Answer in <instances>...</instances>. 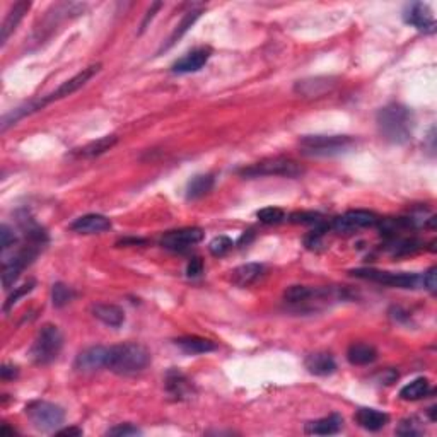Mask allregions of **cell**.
Here are the masks:
<instances>
[{
  "label": "cell",
  "instance_id": "obj_1",
  "mask_svg": "<svg viewBox=\"0 0 437 437\" xmlns=\"http://www.w3.org/2000/svg\"><path fill=\"white\" fill-rule=\"evenodd\" d=\"M376 123L381 137L391 144H406L412 138L413 116L412 111L403 104L391 103L379 109Z\"/></svg>",
  "mask_w": 437,
  "mask_h": 437
},
{
  "label": "cell",
  "instance_id": "obj_2",
  "mask_svg": "<svg viewBox=\"0 0 437 437\" xmlns=\"http://www.w3.org/2000/svg\"><path fill=\"white\" fill-rule=\"evenodd\" d=\"M150 364V352L144 345L134 344H120L108 349L106 369L120 376H132L142 372Z\"/></svg>",
  "mask_w": 437,
  "mask_h": 437
},
{
  "label": "cell",
  "instance_id": "obj_3",
  "mask_svg": "<svg viewBox=\"0 0 437 437\" xmlns=\"http://www.w3.org/2000/svg\"><path fill=\"white\" fill-rule=\"evenodd\" d=\"M356 141L349 135H306L301 138L299 145L303 154L315 157H331L347 152Z\"/></svg>",
  "mask_w": 437,
  "mask_h": 437
},
{
  "label": "cell",
  "instance_id": "obj_4",
  "mask_svg": "<svg viewBox=\"0 0 437 437\" xmlns=\"http://www.w3.org/2000/svg\"><path fill=\"white\" fill-rule=\"evenodd\" d=\"M63 347V335L55 325H45L38 331L35 342H33L29 356L33 363L38 365H47L54 363L60 356Z\"/></svg>",
  "mask_w": 437,
  "mask_h": 437
},
{
  "label": "cell",
  "instance_id": "obj_5",
  "mask_svg": "<svg viewBox=\"0 0 437 437\" xmlns=\"http://www.w3.org/2000/svg\"><path fill=\"white\" fill-rule=\"evenodd\" d=\"M244 178H263V176H284V178H299L304 175V168L289 157H270L255 163L239 171Z\"/></svg>",
  "mask_w": 437,
  "mask_h": 437
},
{
  "label": "cell",
  "instance_id": "obj_6",
  "mask_svg": "<svg viewBox=\"0 0 437 437\" xmlns=\"http://www.w3.org/2000/svg\"><path fill=\"white\" fill-rule=\"evenodd\" d=\"M26 415L36 431L51 432L60 427L65 420V412L62 406L50 402H33L26 406Z\"/></svg>",
  "mask_w": 437,
  "mask_h": 437
},
{
  "label": "cell",
  "instance_id": "obj_7",
  "mask_svg": "<svg viewBox=\"0 0 437 437\" xmlns=\"http://www.w3.org/2000/svg\"><path fill=\"white\" fill-rule=\"evenodd\" d=\"M350 275L397 289H419L422 285V275L417 273H393L376 269H356L350 272Z\"/></svg>",
  "mask_w": 437,
  "mask_h": 437
},
{
  "label": "cell",
  "instance_id": "obj_8",
  "mask_svg": "<svg viewBox=\"0 0 437 437\" xmlns=\"http://www.w3.org/2000/svg\"><path fill=\"white\" fill-rule=\"evenodd\" d=\"M379 217L371 210H349L344 216L337 217L331 224V228L340 235H350L363 228H371L378 224Z\"/></svg>",
  "mask_w": 437,
  "mask_h": 437
},
{
  "label": "cell",
  "instance_id": "obj_9",
  "mask_svg": "<svg viewBox=\"0 0 437 437\" xmlns=\"http://www.w3.org/2000/svg\"><path fill=\"white\" fill-rule=\"evenodd\" d=\"M101 70V65L100 63H96V65H91V67H86V69H82L81 72L75 74L74 77H70L69 81L63 82L62 86H58V88L55 89L54 93L48 94L47 97H43L45 103H51V101H58V100H63V97L67 96H72L74 93H77L79 89L84 88L86 84H88L89 81L96 75L97 72Z\"/></svg>",
  "mask_w": 437,
  "mask_h": 437
},
{
  "label": "cell",
  "instance_id": "obj_10",
  "mask_svg": "<svg viewBox=\"0 0 437 437\" xmlns=\"http://www.w3.org/2000/svg\"><path fill=\"white\" fill-rule=\"evenodd\" d=\"M403 19H405L406 24L413 26L415 29H419L422 33H431L436 31V17L432 14L431 7L427 3H422V2H415V3H410L406 6L405 14H403Z\"/></svg>",
  "mask_w": 437,
  "mask_h": 437
},
{
  "label": "cell",
  "instance_id": "obj_11",
  "mask_svg": "<svg viewBox=\"0 0 437 437\" xmlns=\"http://www.w3.org/2000/svg\"><path fill=\"white\" fill-rule=\"evenodd\" d=\"M203 239V231L198 228H186L178 229V231L166 232L161 239V244L166 250L171 251H186L188 248L195 246Z\"/></svg>",
  "mask_w": 437,
  "mask_h": 437
},
{
  "label": "cell",
  "instance_id": "obj_12",
  "mask_svg": "<svg viewBox=\"0 0 437 437\" xmlns=\"http://www.w3.org/2000/svg\"><path fill=\"white\" fill-rule=\"evenodd\" d=\"M210 55H212V50H210V48H207V47L195 48V50H191L190 54H186L180 60H176V62L173 63L171 70L175 74L198 72V70L207 65V62L210 60Z\"/></svg>",
  "mask_w": 437,
  "mask_h": 437
},
{
  "label": "cell",
  "instance_id": "obj_13",
  "mask_svg": "<svg viewBox=\"0 0 437 437\" xmlns=\"http://www.w3.org/2000/svg\"><path fill=\"white\" fill-rule=\"evenodd\" d=\"M109 229H111V221L101 214H86L70 224V231L79 232V235H101Z\"/></svg>",
  "mask_w": 437,
  "mask_h": 437
},
{
  "label": "cell",
  "instance_id": "obj_14",
  "mask_svg": "<svg viewBox=\"0 0 437 437\" xmlns=\"http://www.w3.org/2000/svg\"><path fill=\"white\" fill-rule=\"evenodd\" d=\"M108 349L104 347H89L82 350L75 359L74 367L81 372H94L101 367H106Z\"/></svg>",
  "mask_w": 437,
  "mask_h": 437
},
{
  "label": "cell",
  "instance_id": "obj_15",
  "mask_svg": "<svg viewBox=\"0 0 437 437\" xmlns=\"http://www.w3.org/2000/svg\"><path fill=\"white\" fill-rule=\"evenodd\" d=\"M344 427V417L338 413H331V415L323 417V419L308 422L304 432L310 436H333L338 434Z\"/></svg>",
  "mask_w": 437,
  "mask_h": 437
},
{
  "label": "cell",
  "instance_id": "obj_16",
  "mask_svg": "<svg viewBox=\"0 0 437 437\" xmlns=\"http://www.w3.org/2000/svg\"><path fill=\"white\" fill-rule=\"evenodd\" d=\"M29 9H31V2H26V0H19V2H16L13 7H10L6 19H3L2 29H0V31H2V35H0V41H2V45L7 43L9 36L16 31L19 22H21L22 17L28 14Z\"/></svg>",
  "mask_w": 437,
  "mask_h": 437
},
{
  "label": "cell",
  "instance_id": "obj_17",
  "mask_svg": "<svg viewBox=\"0 0 437 437\" xmlns=\"http://www.w3.org/2000/svg\"><path fill=\"white\" fill-rule=\"evenodd\" d=\"M91 311L94 318L100 319V321L104 323L106 326L120 328L125 323V311L120 306H116V304L97 303L91 308Z\"/></svg>",
  "mask_w": 437,
  "mask_h": 437
},
{
  "label": "cell",
  "instance_id": "obj_18",
  "mask_svg": "<svg viewBox=\"0 0 437 437\" xmlns=\"http://www.w3.org/2000/svg\"><path fill=\"white\" fill-rule=\"evenodd\" d=\"M263 273H265V267L262 263H246L232 270L231 282L237 287H250L263 277Z\"/></svg>",
  "mask_w": 437,
  "mask_h": 437
},
{
  "label": "cell",
  "instance_id": "obj_19",
  "mask_svg": "<svg viewBox=\"0 0 437 437\" xmlns=\"http://www.w3.org/2000/svg\"><path fill=\"white\" fill-rule=\"evenodd\" d=\"M357 424L369 432H378L390 422V415L376 408H359L353 415Z\"/></svg>",
  "mask_w": 437,
  "mask_h": 437
},
{
  "label": "cell",
  "instance_id": "obj_20",
  "mask_svg": "<svg viewBox=\"0 0 437 437\" xmlns=\"http://www.w3.org/2000/svg\"><path fill=\"white\" fill-rule=\"evenodd\" d=\"M304 365L315 376H330L337 371V363H335L333 356L328 352L310 353L304 360Z\"/></svg>",
  "mask_w": 437,
  "mask_h": 437
},
{
  "label": "cell",
  "instance_id": "obj_21",
  "mask_svg": "<svg viewBox=\"0 0 437 437\" xmlns=\"http://www.w3.org/2000/svg\"><path fill=\"white\" fill-rule=\"evenodd\" d=\"M175 344L183 350L184 353H191V356H198V353H209L214 352L217 349V345L214 344L209 338L195 337V335H188V337L176 338Z\"/></svg>",
  "mask_w": 437,
  "mask_h": 437
},
{
  "label": "cell",
  "instance_id": "obj_22",
  "mask_svg": "<svg viewBox=\"0 0 437 437\" xmlns=\"http://www.w3.org/2000/svg\"><path fill=\"white\" fill-rule=\"evenodd\" d=\"M347 359L352 365H369L378 359V350L369 344H352L347 350Z\"/></svg>",
  "mask_w": 437,
  "mask_h": 437
},
{
  "label": "cell",
  "instance_id": "obj_23",
  "mask_svg": "<svg viewBox=\"0 0 437 437\" xmlns=\"http://www.w3.org/2000/svg\"><path fill=\"white\" fill-rule=\"evenodd\" d=\"M166 388H168V393L175 398H186L190 397L193 388H191L190 381L182 374L180 371H169L166 376Z\"/></svg>",
  "mask_w": 437,
  "mask_h": 437
},
{
  "label": "cell",
  "instance_id": "obj_24",
  "mask_svg": "<svg viewBox=\"0 0 437 437\" xmlns=\"http://www.w3.org/2000/svg\"><path fill=\"white\" fill-rule=\"evenodd\" d=\"M431 393V383L427 378H417L412 383L405 384L400 390V398L405 402H417Z\"/></svg>",
  "mask_w": 437,
  "mask_h": 437
},
{
  "label": "cell",
  "instance_id": "obj_25",
  "mask_svg": "<svg viewBox=\"0 0 437 437\" xmlns=\"http://www.w3.org/2000/svg\"><path fill=\"white\" fill-rule=\"evenodd\" d=\"M214 180L212 175H198L195 178H191V182L188 183L186 188V198L188 200H198V198L205 197L210 190L214 188Z\"/></svg>",
  "mask_w": 437,
  "mask_h": 437
},
{
  "label": "cell",
  "instance_id": "obj_26",
  "mask_svg": "<svg viewBox=\"0 0 437 437\" xmlns=\"http://www.w3.org/2000/svg\"><path fill=\"white\" fill-rule=\"evenodd\" d=\"M118 142V137L116 135H104V137L97 138V141L91 142V144L84 145L82 149H79V156L82 157H96V156H101V154H104L106 150L111 149L113 145Z\"/></svg>",
  "mask_w": 437,
  "mask_h": 437
},
{
  "label": "cell",
  "instance_id": "obj_27",
  "mask_svg": "<svg viewBox=\"0 0 437 437\" xmlns=\"http://www.w3.org/2000/svg\"><path fill=\"white\" fill-rule=\"evenodd\" d=\"M202 13H203V9H193V10H190V13L184 14V17L182 19V22H180V24L176 26L175 33H173L171 38H169V40H168V45H166V47H164V50H168L169 47H173V45H175L176 41H178L180 38H182L184 33H186L188 29H190L191 26L195 24V22H197V19L202 16Z\"/></svg>",
  "mask_w": 437,
  "mask_h": 437
},
{
  "label": "cell",
  "instance_id": "obj_28",
  "mask_svg": "<svg viewBox=\"0 0 437 437\" xmlns=\"http://www.w3.org/2000/svg\"><path fill=\"white\" fill-rule=\"evenodd\" d=\"M75 297V292L69 285L62 284V282H56L51 287V303L55 308H63L70 303Z\"/></svg>",
  "mask_w": 437,
  "mask_h": 437
},
{
  "label": "cell",
  "instance_id": "obj_29",
  "mask_svg": "<svg viewBox=\"0 0 437 437\" xmlns=\"http://www.w3.org/2000/svg\"><path fill=\"white\" fill-rule=\"evenodd\" d=\"M256 217H258L260 222H263V224L273 225L280 224V222L284 221L285 212L282 209H278V207H267V209L258 210V212H256Z\"/></svg>",
  "mask_w": 437,
  "mask_h": 437
},
{
  "label": "cell",
  "instance_id": "obj_30",
  "mask_svg": "<svg viewBox=\"0 0 437 437\" xmlns=\"http://www.w3.org/2000/svg\"><path fill=\"white\" fill-rule=\"evenodd\" d=\"M232 246H235V244H232L231 237L217 236L209 243V251L214 256H224L225 253H229V251L232 250Z\"/></svg>",
  "mask_w": 437,
  "mask_h": 437
},
{
  "label": "cell",
  "instance_id": "obj_31",
  "mask_svg": "<svg viewBox=\"0 0 437 437\" xmlns=\"http://www.w3.org/2000/svg\"><path fill=\"white\" fill-rule=\"evenodd\" d=\"M398 436H422L424 434V427L415 417H410V419H405L400 422L397 429Z\"/></svg>",
  "mask_w": 437,
  "mask_h": 437
},
{
  "label": "cell",
  "instance_id": "obj_32",
  "mask_svg": "<svg viewBox=\"0 0 437 437\" xmlns=\"http://www.w3.org/2000/svg\"><path fill=\"white\" fill-rule=\"evenodd\" d=\"M291 221L296 222V224H312V225H316V228L323 224L321 216H319V214H315V212H297V214H292Z\"/></svg>",
  "mask_w": 437,
  "mask_h": 437
},
{
  "label": "cell",
  "instance_id": "obj_33",
  "mask_svg": "<svg viewBox=\"0 0 437 437\" xmlns=\"http://www.w3.org/2000/svg\"><path fill=\"white\" fill-rule=\"evenodd\" d=\"M108 436H116V437H128V436H138L142 434L141 429H137L132 424H118L115 427H111L106 432Z\"/></svg>",
  "mask_w": 437,
  "mask_h": 437
},
{
  "label": "cell",
  "instance_id": "obj_34",
  "mask_svg": "<svg viewBox=\"0 0 437 437\" xmlns=\"http://www.w3.org/2000/svg\"><path fill=\"white\" fill-rule=\"evenodd\" d=\"M33 287H35V282H29V284H24V285H22V287H17L16 291L10 294L9 299H7V303L3 304V311H9L10 306L17 303L19 297H22V296H26V294L31 292Z\"/></svg>",
  "mask_w": 437,
  "mask_h": 437
},
{
  "label": "cell",
  "instance_id": "obj_35",
  "mask_svg": "<svg viewBox=\"0 0 437 437\" xmlns=\"http://www.w3.org/2000/svg\"><path fill=\"white\" fill-rule=\"evenodd\" d=\"M422 285H424V287L427 289L429 292H432V294L436 292V289H437V269L436 267H432V269H429L427 272L422 275Z\"/></svg>",
  "mask_w": 437,
  "mask_h": 437
},
{
  "label": "cell",
  "instance_id": "obj_36",
  "mask_svg": "<svg viewBox=\"0 0 437 437\" xmlns=\"http://www.w3.org/2000/svg\"><path fill=\"white\" fill-rule=\"evenodd\" d=\"M0 236H2V253H6L10 246H14V243H16V236H14L13 229L6 224L0 228Z\"/></svg>",
  "mask_w": 437,
  "mask_h": 437
},
{
  "label": "cell",
  "instance_id": "obj_37",
  "mask_svg": "<svg viewBox=\"0 0 437 437\" xmlns=\"http://www.w3.org/2000/svg\"><path fill=\"white\" fill-rule=\"evenodd\" d=\"M203 272V263L200 258H193L186 267V275L188 277H198Z\"/></svg>",
  "mask_w": 437,
  "mask_h": 437
},
{
  "label": "cell",
  "instance_id": "obj_38",
  "mask_svg": "<svg viewBox=\"0 0 437 437\" xmlns=\"http://www.w3.org/2000/svg\"><path fill=\"white\" fill-rule=\"evenodd\" d=\"M161 6H163V3H161V2H156V3H152V7H150L149 10H147V16H145L144 21H142V26H141V33H144V31H145V29H147V24H149V21H152V17L156 16V10H157V9H161Z\"/></svg>",
  "mask_w": 437,
  "mask_h": 437
},
{
  "label": "cell",
  "instance_id": "obj_39",
  "mask_svg": "<svg viewBox=\"0 0 437 437\" xmlns=\"http://www.w3.org/2000/svg\"><path fill=\"white\" fill-rule=\"evenodd\" d=\"M0 374H2L3 381H7V379H14L17 376V367L6 364V365H2V369H0Z\"/></svg>",
  "mask_w": 437,
  "mask_h": 437
},
{
  "label": "cell",
  "instance_id": "obj_40",
  "mask_svg": "<svg viewBox=\"0 0 437 437\" xmlns=\"http://www.w3.org/2000/svg\"><path fill=\"white\" fill-rule=\"evenodd\" d=\"M55 434L56 436H75V437H79V436H82V429H79V427L62 429V431H56Z\"/></svg>",
  "mask_w": 437,
  "mask_h": 437
}]
</instances>
